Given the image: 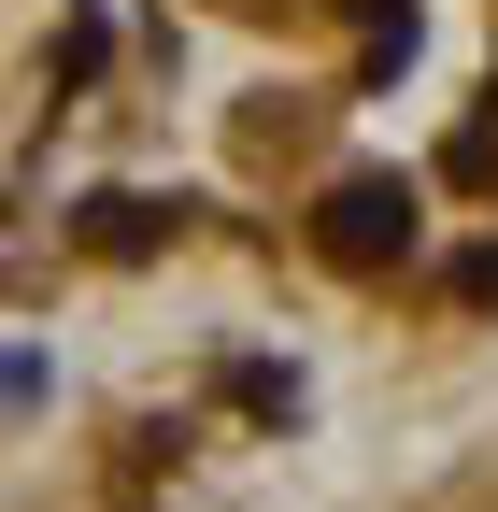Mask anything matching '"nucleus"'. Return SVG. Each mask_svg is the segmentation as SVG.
Masks as SVG:
<instances>
[{
    "label": "nucleus",
    "instance_id": "nucleus-1",
    "mask_svg": "<svg viewBox=\"0 0 498 512\" xmlns=\"http://www.w3.org/2000/svg\"><path fill=\"white\" fill-rule=\"evenodd\" d=\"M399 242H413V200H399V185H342V200H328V256H342V271H385Z\"/></svg>",
    "mask_w": 498,
    "mask_h": 512
}]
</instances>
